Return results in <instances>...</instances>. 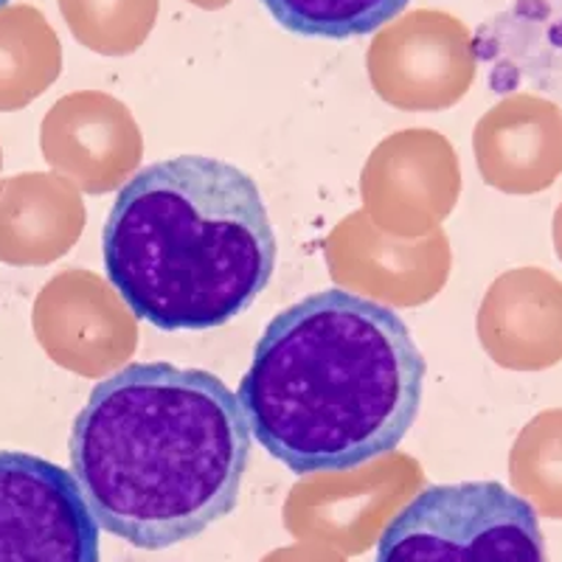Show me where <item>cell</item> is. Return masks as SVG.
<instances>
[{
  "label": "cell",
  "instance_id": "cell-1",
  "mask_svg": "<svg viewBox=\"0 0 562 562\" xmlns=\"http://www.w3.org/2000/svg\"><path fill=\"white\" fill-rule=\"evenodd\" d=\"M250 445L239 396L217 374L133 363L90 391L70 430V475L99 529L164 551L237 509Z\"/></svg>",
  "mask_w": 562,
  "mask_h": 562
},
{
  "label": "cell",
  "instance_id": "cell-2",
  "mask_svg": "<svg viewBox=\"0 0 562 562\" xmlns=\"http://www.w3.org/2000/svg\"><path fill=\"white\" fill-rule=\"evenodd\" d=\"M425 358L396 310L324 290L273 315L239 385L250 436L295 475L346 473L400 448Z\"/></svg>",
  "mask_w": 562,
  "mask_h": 562
},
{
  "label": "cell",
  "instance_id": "cell-3",
  "mask_svg": "<svg viewBox=\"0 0 562 562\" xmlns=\"http://www.w3.org/2000/svg\"><path fill=\"white\" fill-rule=\"evenodd\" d=\"M273 225L248 172L203 155L140 169L102 231L104 273L155 329H214L237 321L276 270Z\"/></svg>",
  "mask_w": 562,
  "mask_h": 562
},
{
  "label": "cell",
  "instance_id": "cell-4",
  "mask_svg": "<svg viewBox=\"0 0 562 562\" xmlns=\"http://www.w3.org/2000/svg\"><path fill=\"white\" fill-rule=\"evenodd\" d=\"M374 562H546L537 509L498 481L434 484L383 529Z\"/></svg>",
  "mask_w": 562,
  "mask_h": 562
},
{
  "label": "cell",
  "instance_id": "cell-5",
  "mask_svg": "<svg viewBox=\"0 0 562 562\" xmlns=\"http://www.w3.org/2000/svg\"><path fill=\"white\" fill-rule=\"evenodd\" d=\"M99 531L68 470L0 450V562H99Z\"/></svg>",
  "mask_w": 562,
  "mask_h": 562
},
{
  "label": "cell",
  "instance_id": "cell-6",
  "mask_svg": "<svg viewBox=\"0 0 562 562\" xmlns=\"http://www.w3.org/2000/svg\"><path fill=\"white\" fill-rule=\"evenodd\" d=\"M276 23L304 37L346 40L383 29L411 0H262Z\"/></svg>",
  "mask_w": 562,
  "mask_h": 562
},
{
  "label": "cell",
  "instance_id": "cell-7",
  "mask_svg": "<svg viewBox=\"0 0 562 562\" xmlns=\"http://www.w3.org/2000/svg\"><path fill=\"white\" fill-rule=\"evenodd\" d=\"M543 501L540 512L562 515V414L546 419V467H543Z\"/></svg>",
  "mask_w": 562,
  "mask_h": 562
},
{
  "label": "cell",
  "instance_id": "cell-8",
  "mask_svg": "<svg viewBox=\"0 0 562 562\" xmlns=\"http://www.w3.org/2000/svg\"><path fill=\"white\" fill-rule=\"evenodd\" d=\"M65 12L70 14V20L82 18H97V14H138V18H147L153 14L155 0H63Z\"/></svg>",
  "mask_w": 562,
  "mask_h": 562
},
{
  "label": "cell",
  "instance_id": "cell-9",
  "mask_svg": "<svg viewBox=\"0 0 562 562\" xmlns=\"http://www.w3.org/2000/svg\"><path fill=\"white\" fill-rule=\"evenodd\" d=\"M557 239H560V250H562V211H560V220H557Z\"/></svg>",
  "mask_w": 562,
  "mask_h": 562
},
{
  "label": "cell",
  "instance_id": "cell-10",
  "mask_svg": "<svg viewBox=\"0 0 562 562\" xmlns=\"http://www.w3.org/2000/svg\"><path fill=\"white\" fill-rule=\"evenodd\" d=\"M198 3H205V7H217V3H225V0H198Z\"/></svg>",
  "mask_w": 562,
  "mask_h": 562
},
{
  "label": "cell",
  "instance_id": "cell-11",
  "mask_svg": "<svg viewBox=\"0 0 562 562\" xmlns=\"http://www.w3.org/2000/svg\"><path fill=\"white\" fill-rule=\"evenodd\" d=\"M7 3H9V0H0V9H7Z\"/></svg>",
  "mask_w": 562,
  "mask_h": 562
}]
</instances>
